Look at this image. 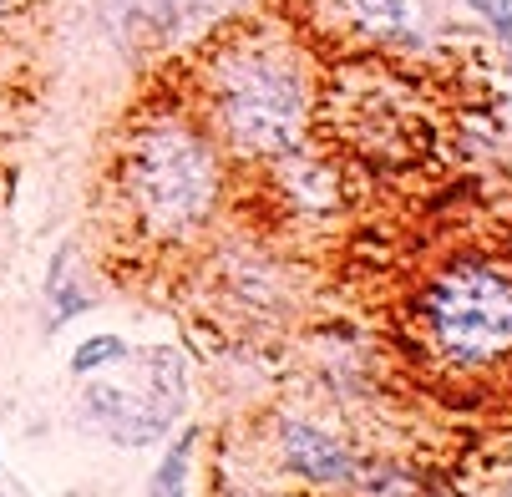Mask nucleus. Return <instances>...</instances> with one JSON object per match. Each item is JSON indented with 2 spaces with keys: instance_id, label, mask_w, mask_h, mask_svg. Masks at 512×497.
Listing matches in <instances>:
<instances>
[{
  "instance_id": "f257e3e1",
  "label": "nucleus",
  "mask_w": 512,
  "mask_h": 497,
  "mask_svg": "<svg viewBox=\"0 0 512 497\" xmlns=\"http://www.w3.org/2000/svg\"><path fill=\"white\" fill-rule=\"evenodd\" d=\"M218 127L244 153H289L305 127V77L274 46H239L213 71Z\"/></svg>"
},
{
  "instance_id": "f03ea898",
  "label": "nucleus",
  "mask_w": 512,
  "mask_h": 497,
  "mask_svg": "<svg viewBox=\"0 0 512 497\" xmlns=\"http://www.w3.org/2000/svg\"><path fill=\"white\" fill-rule=\"evenodd\" d=\"M421 330L452 366H492L512 355V279L487 259H457L416 300Z\"/></svg>"
},
{
  "instance_id": "7ed1b4c3",
  "label": "nucleus",
  "mask_w": 512,
  "mask_h": 497,
  "mask_svg": "<svg viewBox=\"0 0 512 497\" xmlns=\"http://www.w3.org/2000/svg\"><path fill=\"white\" fill-rule=\"evenodd\" d=\"M127 193L158 234H183L213 208L218 168L208 142L183 122H153L127 148Z\"/></svg>"
},
{
  "instance_id": "20e7f679",
  "label": "nucleus",
  "mask_w": 512,
  "mask_h": 497,
  "mask_svg": "<svg viewBox=\"0 0 512 497\" xmlns=\"http://www.w3.org/2000/svg\"><path fill=\"white\" fill-rule=\"evenodd\" d=\"M279 457H284L289 472L305 477V482H315V487H340V482H350V472H355L345 442H335L330 432H320V426H310V421H284Z\"/></svg>"
},
{
  "instance_id": "39448f33",
  "label": "nucleus",
  "mask_w": 512,
  "mask_h": 497,
  "mask_svg": "<svg viewBox=\"0 0 512 497\" xmlns=\"http://www.w3.org/2000/svg\"><path fill=\"white\" fill-rule=\"evenodd\" d=\"M87 416L102 421L117 442L142 447V442H158L178 411H168L163 401H142L132 391H117V386H92L87 391Z\"/></svg>"
},
{
  "instance_id": "423d86ee",
  "label": "nucleus",
  "mask_w": 512,
  "mask_h": 497,
  "mask_svg": "<svg viewBox=\"0 0 512 497\" xmlns=\"http://www.w3.org/2000/svg\"><path fill=\"white\" fill-rule=\"evenodd\" d=\"M345 11L376 41H421L431 21V0H345Z\"/></svg>"
},
{
  "instance_id": "0eeeda50",
  "label": "nucleus",
  "mask_w": 512,
  "mask_h": 497,
  "mask_svg": "<svg viewBox=\"0 0 512 497\" xmlns=\"http://www.w3.org/2000/svg\"><path fill=\"white\" fill-rule=\"evenodd\" d=\"M71 264H77V249H61L56 254V264H51V279H46V295H51V325H66L77 310H87V290H77V284H71Z\"/></svg>"
},
{
  "instance_id": "6e6552de",
  "label": "nucleus",
  "mask_w": 512,
  "mask_h": 497,
  "mask_svg": "<svg viewBox=\"0 0 512 497\" xmlns=\"http://www.w3.org/2000/svg\"><path fill=\"white\" fill-rule=\"evenodd\" d=\"M193 432H183L173 447H168V457L158 462V472H153V497H183V477H188V452H193Z\"/></svg>"
},
{
  "instance_id": "1a4fd4ad",
  "label": "nucleus",
  "mask_w": 512,
  "mask_h": 497,
  "mask_svg": "<svg viewBox=\"0 0 512 497\" xmlns=\"http://www.w3.org/2000/svg\"><path fill=\"white\" fill-rule=\"evenodd\" d=\"M117 361H127V345L117 335H92V340L77 345V355H71V371L87 376V371H102V366H117Z\"/></svg>"
},
{
  "instance_id": "9d476101",
  "label": "nucleus",
  "mask_w": 512,
  "mask_h": 497,
  "mask_svg": "<svg viewBox=\"0 0 512 497\" xmlns=\"http://www.w3.org/2000/svg\"><path fill=\"white\" fill-rule=\"evenodd\" d=\"M467 6H472L477 16H487V21H492L497 41H502V46H507V56H512V0H467Z\"/></svg>"
},
{
  "instance_id": "9b49d317",
  "label": "nucleus",
  "mask_w": 512,
  "mask_h": 497,
  "mask_svg": "<svg viewBox=\"0 0 512 497\" xmlns=\"http://www.w3.org/2000/svg\"><path fill=\"white\" fill-rule=\"evenodd\" d=\"M0 6H6V0H0Z\"/></svg>"
}]
</instances>
